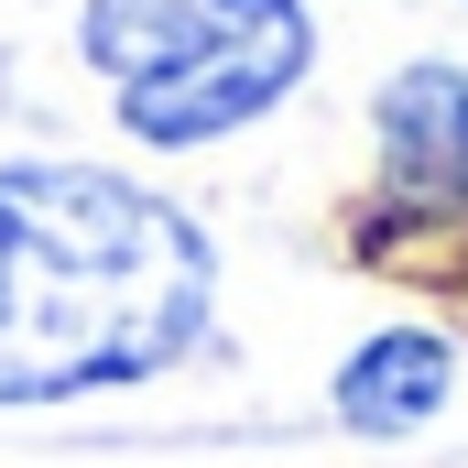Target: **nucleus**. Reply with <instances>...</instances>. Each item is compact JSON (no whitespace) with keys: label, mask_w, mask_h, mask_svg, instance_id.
I'll return each instance as SVG.
<instances>
[{"label":"nucleus","mask_w":468,"mask_h":468,"mask_svg":"<svg viewBox=\"0 0 468 468\" xmlns=\"http://www.w3.org/2000/svg\"><path fill=\"white\" fill-rule=\"evenodd\" d=\"M436 403H447V338H425V327H392L338 370V425H359V436H403Z\"/></svg>","instance_id":"20e7f679"},{"label":"nucleus","mask_w":468,"mask_h":468,"mask_svg":"<svg viewBox=\"0 0 468 468\" xmlns=\"http://www.w3.org/2000/svg\"><path fill=\"white\" fill-rule=\"evenodd\" d=\"M381 142L403 186H468V77L458 66H403L381 88Z\"/></svg>","instance_id":"7ed1b4c3"},{"label":"nucleus","mask_w":468,"mask_h":468,"mask_svg":"<svg viewBox=\"0 0 468 468\" xmlns=\"http://www.w3.org/2000/svg\"><path fill=\"white\" fill-rule=\"evenodd\" d=\"M207 239L88 164H0V403L110 392L186 359Z\"/></svg>","instance_id":"f257e3e1"},{"label":"nucleus","mask_w":468,"mask_h":468,"mask_svg":"<svg viewBox=\"0 0 468 468\" xmlns=\"http://www.w3.org/2000/svg\"><path fill=\"white\" fill-rule=\"evenodd\" d=\"M77 44L120 77V120L164 153L261 120L316 55L294 0H88Z\"/></svg>","instance_id":"f03ea898"}]
</instances>
